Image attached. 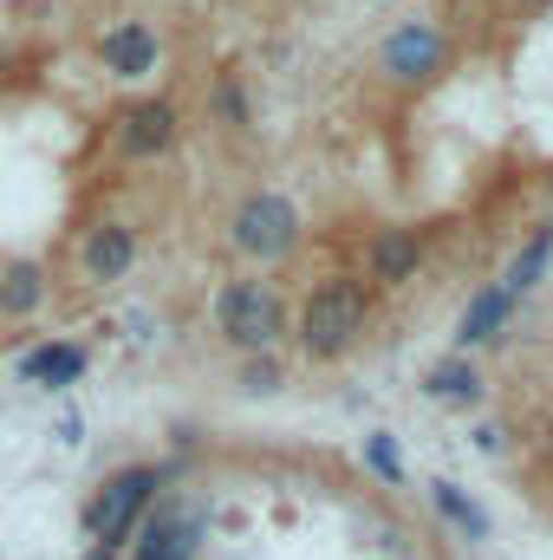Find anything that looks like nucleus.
<instances>
[{
    "mask_svg": "<svg viewBox=\"0 0 553 560\" xmlns=\"http://www.w3.org/2000/svg\"><path fill=\"white\" fill-rule=\"evenodd\" d=\"M156 489H163V476H156L150 463H131V469H118V476H105V482H98V495L85 502V535H92V548H98V555L131 548L138 522L156 509Z\"/></svg>",
    "mask_w": 553,
    "mask_h": 560,
    "instance_id": "f257e3e1",
    "label": "nucleus"
},
{
    "mask_svg": "<svg viewBox=\"0 0 553 560\" xmlns=\"http://www.w3.org/2000/svg\"><path fill=\"white\" fill-rule=\"evenodd\" d=\"M228 242H235L248 261H280V255L299 248V209H293L286 196H274V189H261V196H248V202L235 209Z\"/></svg>",
    "mask_w": 553,
    "mask_h": 560,
    "instance_id": "20e7f679",
    "label": "nucleus"
},
{
    "mask_svg": "<svg viewBox=\"0 0 553 560\" xmlns=\"http://www.w3.org/2000/svg\"><path fill=\"white\" fill-rule=\"evenodd\" d=\"M176 143V105L169 98H143L118 118V150L125 156H163Z\"/></svg>",
    "mask_w": 553,
    "mask_h": 560,
    "instance_id": "6e6552de",
    "label": "nucleus"
},
{
    "mask_svg": "<svg viewBox=\"0 0 553 560\" xmlns=\"http://www.w3.org/2000/svg\"><path fill=\"white\" fill-rule=\"evenodd\" d=\"M20 378L26 385H46V392H66L85 378V346L72 339H39L33 352H20Z\"/></svg>",
    "mask_w": 553,
    "mask_h": 560,
    "instance_id": "1a4fd4ad",
    "label": "nucleus"
},
{
    "mask_svg": "<svg viewBox=\"0 0 553 560\" xmlns=\"http://www.w3.org/2000/svg\"><path fill=\"white\" fill-rule=\"evenodd\" d=\"M430 502H436V509H443V515L469 535V541H489V515H482V509H475L456 482H430Z\"/></svg>",
    "mask_w": 553,
    "mask_h": 560,
    "instance_id": "dca6fc26",
    "label": "nucleus"
},
{
    "mask_svg": "<svg viewBox=\"0 0 553 560\" xmlns=\"http://www.w3.org/2000/svg\"><path fill=\"white\" fill-rule=\"evenodd\" d=\"M423 392L443 398V405H475V398H482V372H475L469 359H443V365L423 372Z\"/></svg>",
    "mask_w": 553,
    "mask_h": 560,
    "instance_id": "ddd939ff",
    "label": "nucleus"
},
{
    "mask_svg": "<svg viewBox=\"0 0 553 560\" xmlns=\"http://www.w3.org/2000/svg\"><path fill=\"white\" fill-rule=\"evenodd\" d=\"M365 287L358 280H319L313 293H306V306H299V346H306V359H339V352H352L358 346V332H365Z\"/></svg>",
    "mask_w": 553,
    "mask_h": 560,
    "instance_id": "f03ea898",
    "label": "nucleus"
},
{
    "mask_svg": "<svg viewBox=\"0 0 553 560\" xmlns=\"http://www.w3.org/2000/svg\"><path fill=\"white\" fill-rule=\"evenodd\" d=\"M196 548H202V509H176V502L150 509L131 535V560H196Z\"/></svg>",
    "mask_w": 553,
    "mask_h": 560,
    "instance_id": "39448f33",
    "label": "nucleus"
},
{
    "mask_svg": "<svg viewBox=\"0 0 553 560\" xmlns=\"http://www.w3.org/2000/svg\"><path fill=\"white\" fill-rule=\"evenodd\" d=\"M98 59H105V72H118V79H143V72H156V33H150L143 20H125V26H111V33L98 39Z\"/></svg>",
    "mask_w": 553,
    "mask_h": 560,
    "instance_id": "9b49d317",
    "label": "nucleus"
},
{
    "mask_svg": "<svg viewBox=\"0 0 553 560\" xmlns=\"http://www.w3.org/2000/svg\"><path fill=\"white\" fill-rule=\"evenodd\" d=\"M443 52H449V46H443V33H436L430 20H404V26L385 39L378 59H385V72H391L398 85H423V79L443 72Z\"/></svg>",
    "mask_w": 553,
    "mask_h": 560,
    "instance_id": "423d86ee",
    "label": "nucleus"
},
{
    "mask_svg": "<svg viewBox=\"0 0 553 560\" xmlns=\"http://www.w3.org/2000/svg\"><path fill=\"white\" fill-rule=\"evenodd\" d=\"M138 268V229L131 222H98L85 242H79V275L92 287H111Z\"/></svg>",
    "mask_w": 553,
    "mask_h": 560,
    "instance_id": "0eeeda50",
    "label": "nucleus"
},
{
    "mask_svg": "<svg viewBox=\"0 0 553 560\" xmlns=\"http://www.w3.org/2000/svg\"><path fill=\"white\" fill-rule=\"evenodd\" d=\"M508 306H515V300H508L502 287H482V293L462 306V319H456V346H462V352H469V346H489V339L508 326Z\"/></svg>",
    "mask_w": 553,
    "mask_h": 560,
    "instance_id": "f8f14e48",
    "label": "nucleus"
},
{
    "mask_svg": "<svg viewBox=\"0 0 553 560\" xmlns=\"http://www.w3.org/2000/svg\"><path fill=\"white\" fill-rule=\"evenodd\" d=\"M365 463H372L385 482H404V456H398V443H391L385 430H372V436H365Z\"/></svg>",
    "mask_w": 553,
    "mask_h": 560,
    "instance_id": "f3484780",
    "label": "nucleus"
},
{
    "mask_svg": "<svg viewBox=\"0 0 553 560\" xmlns=\"http://www.w3.org/2000/svg\"><path fill=\"white\" fill-rule=\"evenodd\" d=\"M215 326H222V339L235 352L268 359L280 346V332H286V306H280L274 287H261V280H228L215 293Z\"/></svg>",
    "mask_w": 553,
    "mask_h": 560,
    "instance_id": "7ed1b4c3",
    "label": "nucleus"
},
{
    "mask_svg": "<svg viewBox=\"0 0 553 560\" xmlns=\"http://www.w3.org/2000/svg\"><path fill=\"white\" fill-rule=\"evenodd\" d=\"M242 385H248L255 398H268V392L280 385V365H274V359H248V372H242Z\"/></svg>",
    "mask_w": 553,
    "mask_h": 560,
    "instance_id": "a211bd4d",
    "label": "nucleus"
},
{
    "mask_svg": "<svg viewBox=\"0 0 553 560\" xmlns=\"http://www.w3.org/2000/svg\"><path fill=\"white\" fill-rule=\"evenodd\" d=\"M548 255H553V222H548V229H534V242H528V248L508 261V275H502V293H508V300H521L534 280L548 275Z\"/></svg>",
    "mask_w": 553,
    "mask_h": 560,
    "instance_id": "2eb2a0df",
    "label": "nucleus"
},
{
    "mask_svg": "<svg viewBox=\"0 0 553 560\" xmlns=\"http://www.w3.org/2000/svg\"><path fill=\"white\" fill-rule=\"evenodd\" d=\"M39 306H46V275H39L33 261H13V268H0V313L26 319V313H39Z\"/></svg>",
    "mask_w": 553,
    "mask_h": 560,
    "instance_id": "4468645a",
    "label": "nucleus"
},
{
    "mask_svg": "<svg viewBox=\"0 0 553 560\" xmlns=\"http://www.w3.org/2000/svg\"><path fill=\"white\" fill-rule=\"evenodd\" d=\"M416 261H423V235L416 229H378L372 248H365V268H372L378 287H404L416 275Z\"/></svg>",
    "mask_w": 553,
    "mask_h": 560,
    "instance_id": "9d476101",
    "label": "nucleus"
}]
</instances>
